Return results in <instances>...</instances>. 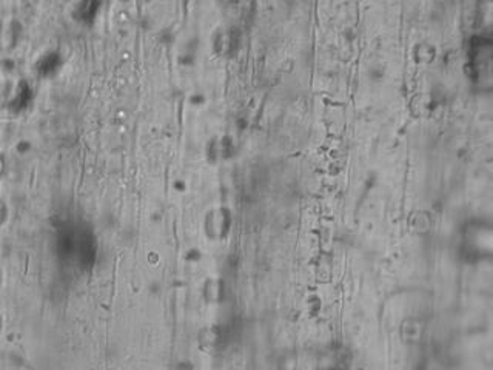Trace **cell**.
<instances>
[{
	"instance_id": "7a4b0ae2",
	"label": "cell",
	"mask_w": 493,
	"mask_h": 370,
	"mask_svg": "<svg viewBox=\"0 0 493 370\" xmlns=\"http://www.w3.org/2000/svg\"><path fill=\"white\" fill-rule=\"evenodd\" d=\"M21 37V25L14 19H4L0 21V51H13Z\"/></svg>"
},
{
	"instance_id": "3957f363",
	"label": "cell",
	"mask_w": 493,
	"mask_h": 370,
	"mask_svg": "<svg viewBox=\"0 0 493 370\" xmlns=\"http://www.w3.org/2000/svg\"><path fill=\"white\" fill-rule=\"evenodd\" d=\"M8 205L5 204V201H2V199H0V225H4L5 222H6V220H8Z\"/></svg>"
},
{
	"instance_id": "6da1fadb",
	"label": "cell",
	"mask_w": 493,
	"mask_h": 370,
	"mask_svg": "<svg viewBox=\"0 0 493 370\" xmlns=\"http://www.w3.org/2000/svg\"><path fill=\"white\" fill-rule=\"evenodd\" d=\"M205 225L210 238H224L230 227V217L227 208H214L213 212L208 213Z\"/></svg>"
},
{
	"instance_id": "8992f818",
	"label": "cell",
	"mask_w": 493,
	"mask_h": 370,
	"mask_svg": "<svg viewBox=\"0 0 493 370\" xmlns=\"http://www.w3.org/2000/svg\"><path fill=\"white\" fill-rule=\"evenodd\" d=\"M2 327H4V321H2V317H0V332H2Z\"/></svg>"
},
{
	"instance_id": "277c9868",
	"label": "cell",
	"mask_w": 493,
	"mask_h": 370,
	"mask_svg": "<svg viewBox=\"0 0 493 370\" xmlns=\"http://www.w3.org/2000/svg\"><path fill=\"white\" fill-rule=\"evenodd\" d=\"M6 172V158L5 155L0 151V178H2Z\"/></svg>"
},
{
	"instance_id": "5b68a950",
	"label": "cell",
	"mask_w": 493,
	"mask_h": 370,
	"mask_svg": "<svg viewBox=\"0 0 493 370\" xmlns=\"http://www.w3.org/2000/svg\"><path fill=\"white\" fill-rule=\"evenodd\" d=\"M2 281H4V273H2V269H0V286H2Z\"/></svg>"
}]
</instances>
